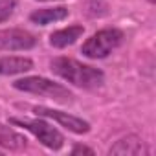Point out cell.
<instances>
[{
    "mask_svg": "<svg viewBox=\"0 0 156 156\" xmlns=\"http://www.w3.org/2000/svg\"><path fill=\"white\" fill-rule=\"evenodd\" d=\"M33 112L37 116H42V118H50L53 121H57L61 127L68 129L70 132H75V134H87L90 130V123L77 118V116H72L68 112H61V110H53V108H48V107H35Z\"/></svg>",
    "mask_w": 156,
    "mask_h": 156,
    "instance_id": "6",
    "label": "cell"
},
{
    "mask_svg": "<svg viewBox=\"0 0 156 156\" xmlns=\"http://www.w3.org/2000/svg\"><path fill=\"white\" fill-rule=\"evenodd\" d=\"M13 125H20L26 130H30L44 147L51 149V151H59L64 145V136L53 129L50 123L42 121V119H20V118H11L9 119Z\"/></svg>",
    "mask_w": 156,
    "mask_h": 156,
    "instance_id": "4",
    "label": "cell"
},
{
    "mask_svg": "<svg viewBox=\"0 0 156 156\" xmlns=\"http://www.w3.org/2000/svg\"><path fill=\"white\" fill-rule=\"evenodd\" d=\"M81 152H85V154H94V151L90 149V147H85V145H75L73 149H72V154L75 156V154H81Z\"/></svg>",
    "mask_w": 156,
    "mask_h": 156,
    "instance_id": "13",
    "label": "cell"
},
{
    "mask_svg": "<svg viewBox=\"0 0 156 156\" xmlns=\"http://www.w3.org/2000/svg\"><path fill=\"white\" fill-rule=\"evenodd\" d=\"M123 42V31L118 28H105L94 33L83 46L81 53L88 59H105Z\"/></svg>",
    "mask_w": 156,
    "mask_h": 156,
    "instance_id": "3",
    "label": "cell"
},
{
    "mask_svg": "<svg viewBox=\"0 0 156 156\" xmlns=\"http://www.w3.org/2000/svg\"><path fill=\"white\" fill-rule=\"evenodd\" d=\"M39 2H53V0H39Z\"/></svg>",
    "mask_w": 156,
    "mask_h": 156,
    "instance_id": "14",
    "label": "cell"
},
{
    "mask_svg": "<svg viewBox=\"0 0 156 156\" xmlns=\"http://www.w3.org/2000/svg\"><path fill=\"white\" fill-rule=\"evenodd\" d=\"M15 6H17V0H0V22L8 20L13 15Z\"/></svg>",
    "mask_w": 156,
    "mask_h": 156,
    "instance_id": "12",
    "label": "cell"
},
{
    "mask_svg": "<svg viewBox=\"0 0 156 156\" xmlns=\"http://www.w3.org/2000/svg\"><path fill=\"white\" fill-rule=\"evenodd\" d=\"M37 39L26 30L20 28H9L0 30V50L4 51H20V50H31L35 48Z\"/></svg>",
    "mask_w": 156,
    "mask_h": 156,
    "instance_id": "5",
    "label": "cell"
},
{
    "mask_svg": "<svg viewBox=\"0 0 156 156\" xmlns=\"http://www.w3.org/2000/svg\"><path fill=\"white\" fill-rule=\"evenodd\" d=\"M13 87L20 92H28V94H37V96H42V98H48V99H53L57 103H70L73 99L72 92L59 85V83H53L46 77H39V75H31V77H22V79H17L13 83Z\"/></svg>",
    "mask_w": 156,
    "mask_h": 156,
    "instance_id": "2",
    "label": "cell"
},
{
    "mask_svg": "<svg viewBox=\"0 0 156 156\" xmlns=\"http://www.w3.org/2000/svg\"><path fill=\"white\" fill-rule=\"evenodd\" d=\"M28 145V140L24 134L17 132L15 129L0 123V147L4 149H9V151H22L26 149Z\"/></svg>",
    "mask_w": 156,
    "mask_h": 156,
    "instance_id": "9",
    "label": "cell"
},
{
    "mask_svg": "<svg viewBox=\"0 0 156 156\" xmlns=\"http://www.w3.org/2000/svg\"><path fill=\"white\" fill-rule=\"evenodd\" d=\"M0 156H2V151H0Z\"/></svg>",
    "mask_w": 156,
    "mask_h": 156,
    "instance_id": "15",
    "label": "cell"
},
{
    "mask_svg": "<svg viewBox=\"0 0 156 156\" xmlns=\"http://www.w3.org/2000/svg\"><path fill=\"white\" fill-rule=\"evenodd\" d=\"M50 70L79 88H98L105 83V73L101 70L70 57H55L50 64Z\"/></svg>",
    "mask_w": 156,
    "mask_h": 156,
    "instance_id": "1",
    "label": "cell"
},
{
    "mask_svg": "<svg viewBox=\"0 0 156 156\" xmlns=\"http://www.w3.org/2000/svg\"><path fill=\"white\" fill-rule=\"evenodd\" d=\"M85 33V28L81 24H75V26H68V28H62L59 31H53L50 35V44L53 48H66L70 44H73L77 39Z\"/></svg>",
    "mask_w": 156,
    "mask_h": 156,
    "instance_id": "8",
    "label": "cell"
},
{
    "mask_svg": "<svg viewBox=\"0 0 156 156\" xmlns=\"http://www.w3.org/2000/svg\"><path fill=\"white\" fill-rule=\"evenodd\" d=\"M68 17V9L66 8H44V9H37L30 15V20L37 26H48L59 20H64Z\"/></svg>",
    "mask_w": 156,
    "mask_h": 156,
    "instance_id": "11",
    "label": "cell"
},
{
    "mask_svg": "<svg viewBox=\"0 0 156 156\" xmlns=\"http://www.w3.org/2000/svg\"><path fill=\"white\" fill-rule=\"evenodd\" d=\"M147 152H149V149H147L145 141L136 134H129V136L118 140L108 151V154H121V156H125V154L138 156V154H147Z\"/></svg>",
    "mask_w": 156,
    "mask_h": 156,
    "instance_id": "7",
    "label": "cell"
},
{
    "mask_svg": "<svg viewBox=\"0 0 156 156\" xmlns=\"http://www.w3.org/2000/svg\"><path fill=\"white\" fill-rule=\"evenodd\" d=\"M33 61L28 57H0V75H17L30 72Z\"/></svg>",
    "mask_w": 156,
    "mask_h": 156,
    "instance_id": "10",
    "label": "cell"
}]
</instances>
